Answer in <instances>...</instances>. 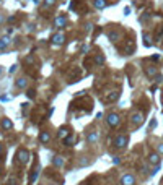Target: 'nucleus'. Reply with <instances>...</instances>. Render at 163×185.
Masks as SVG:
<instances>
[{
	"label": "nucleus",
	"mask_w": 163,
	"mask_h": 185,
	"mask_svg": "<svg viewBox=\"0 0 163 185\" xmlns=\"http://www.w3.org/2000/svg\"><path fill=\"white\" fill-rule=\"evenodd\" d=\"M17 158L21 164H26L28 159H30V153H28L25 148H21V150H18V153H17Z\"/></svg>",
	"instance_id": "obj_1"
},
{
	"label": "nucleus",
	"mask_w": 163,
	"mask_h": 185,
	"mask_svg": "<svg viewBox=\"0 0 163 185\" xmlns=\"http://www.w3.org/2000/svg\"><path fill=\"white\" fill-rule=\"evenodd\" d=\"M127 144V136L126 135H119L116 140H114V146L118 148V150H122V148H126Z\"/></svg>",
	"instance_id": "obj_2"
},
{
	"label": "nucleus",
	"mask_w": 163,
	"mask_h": 185,
	"mask_svg": "<svg viewBox=\"0 0 163 185\" xmlns=\"http://www.w3.org/2000/svg\"><path fill=\"white\" fill-rule=\"evenodd\" d=\"M121 185H136V177L132 174H124L121 177Z\"/></svg>",
	"instance_id": "obj_3"
},
{
	"label": "nucleus",
	"mask_w": 163,
	"mask_h": 185,
	"mask_svg": "<svg viewBox=\"0 0 163 185\" xmlns=\"http://www.w3.org/2000/svg\"><path fill=\"white\" fill-rule=\"evenodd\" d=\"M106 120H108V125L116 127V125H119V122H121V117H119L118 114H114V112H113V114L108 115V119H106Z\"/></svg>",
	"instance_id": "obj_4"
},
{
	"label": "nucleus",
	"mask_w": 163,
	"mask_h": 185,
	"mask_svg": "<svg viewBox=\"0 0 163 185\" xmlns=\"http://www.w3.org/2000/svg\"><path fill=\"white\" fill-rule=\"evenodd\" d=\"M130 122L134 123V125H142V122H144V115L140 114V112H134L132 117H130Z\"/></svg>",
	"instance_id": "obj_5"
},
{
	"label": "nucleus",
	"mask_w": 163,
	"mask_h": 185,
	"mask_svg": "<svg viewBox=\"0 0 163 185\" xmlns=\"http://www.w3.org/2000/svg\"><path fill=\"white\" fill-rule=\"evenodd\" d=\"M8 46H10V38H8V36L0 38V50H5Z\"/></svg>",
	"instance_id": "obj_6"
},
{
	"label": "nucleus",
	"mask_w": 163,
	"mask_h": 185,
	"mask_svg": "<svg viewBox=\"0 0 163 185\" xmlns=\"http://www.w3.org/2000/svg\"><path fill=\"white\" fill-rule=\"evenodd\" d=\"M64 42V34L62 33H57L52 36V44H55V46H61V44Z\"/></svg>",
	"instance_id": "obj_7"
},
{
	"label": "nucleus",
	"mask_w": 163,
	"mask_h": 185,
	"mask_svg": "<svg viewBox=\"0 0 163 185\" xmlns=\"http://www.w3.org/2000/svg\"><path fill=\"white\" fill-rule=\"evenodd\" d=\"M149 161H150V164H155V166H158V164H160V156H158L157 153H152V154L149 156Z\"/></svg>",
	"instance_id": "obj_8"
},
{
	"label": "nucleus",
	"mask_w": 163,
	"mask_h": 185,
	"mask_svg": "<svg viewBox=\"0 0 163 185\" xmlns=\"http://www.w3.org/2000/svg\"><path fill=\"white\" fill-rule=\"evenodd\" d=\"M65 25H67V20H65V17H62V15H61V17H57V18H55V26H57V28H64Z\"/></svg>",
	"instance_id": "obj_9"
},
{
	"label": "nucleus",
	"mask_w": 163,
	"mask_h": 185,
	"mask_svg": "<svg viewBox=\"0 0 163 185\" xmlns=\"http://www.w3.org/2000/svg\"><path fill=\"white\" fill-rule=\"evenodd\" d=\"M70 135V132H69V128H67V127H62L61 128V130H59V138H67V136H69Z\"/></svg>",
	"instance_id": "obj_10"
},
{
	"label": "nucleus",
	"mask_w": 163,
	"mask_h": 185,
	"mask_svg": "<svg viewBox=\"0 0 163 185\" xmlns=\"http://www.w3.org/2000/svg\"><path fill=\"white\" fill-rule=\"evenodd\" d=\"M49 140H51V135L47 133V132H42V133L39 135V141H41V143H47Z\"/></svg>",
	"instance_id": "obj_11"
},
{
	"label": "nucleus",
	"mask_w": 163,
	"mask_h": 185,
	"mask_svg": "<svg viewBox=\"0 0 163 185\" xmlns=\"http://www.w3.org/2000/svg\"><path fill=\"white\" fill-rule=\"evenodd\" d=\"M11 127H13V123H11L10 119H3V120H2V128H5V130H10Z\"/></svg>",
	"instance_id": "obj_12"
},
{
	"label": "nucleus",
	"mask_w": 163,
	"mask_h": 185,
	"mask_svg": "<svg viewBox=\"0 0 163 185\" xmlns=\"http://www.w3.org/2000/svg\"><path fill=\"white\" fill-rule=\"evenodd\" d=\"M86 140H88V143H95L98 140V132H91V133L86 136Z\"/></svg>",
	"instance_id": "obj_13"
},
{
	"label": "nucleus",
	"mask_w": 163,
	"mask_h": 185,
	"mask_svg": "<svg viewBox=\"0 0 163 185\" xmlns=\"http://www.w3.org/2000/svg\"><path fill=\"white\" fill-rule=\"evenodd\" d=\"M52 162H54V166H57V167H62V166H64V159L59 158V156H54V158H52Z\"/></svg>",
	"instance_id": "obj_14"
},
{
	"label": "nucleus",
	"mask_w": 163,
	"mask_h": 185,
	"mask_svg": "<svg viewBox=\"0 0 163 185\" xmlns=\"http://www.w3.org/2000/svg\"><path fill=\"white\" fill-rule=\"evenodd\" d=\"M17 86L21 88V89H23V88H26V86H28V80H26V78H20L18 81H17Z\"/></svg>",
	"instance_id": "obj_15"
},
{
	"label": "nucleus",
	"mask_w": 163,
	"mask_h": 185,
	"mask_svg": "<svg viewBox=\"0 0 163 185\" xmlns=\"http://www.w3.org/2000/svg\"><path fill=\"white\" fill-rule=\"evenodd\" d=\"M108 5V3H106V0H95V7H96V8H105V7Z\"/></svg>",
	"instance_id": "obj_16"
},
{
	"label": "nucleus",
	"mask_w": 163,
	"mask_h": 185,
	"mask_svg": "<svg viewBox=\"0 0 163 185\" xmlns=\"http://www.w3.org/2000/svg\"><path fill=\"white\" fill-rule=\"evenodd\" d=\"M126 54L127 55H129V54H132V52H134V42L132 41H129V42H127V47H126Z\"/></svg>",
	"instance_id": "obj_17"
},
{
	"label": "nucleus",
	"mask_w": 163,
	"mask_h": 185,
	"mask_svg": "<svg viewBox=\"0 0 163 185\" xmlns=\"http://www.w3.org/2000/svg\"><path fill=\"white\" fill-rule=\"evenodd\" d=\"M108 36H109L111 41H118V39H119V33H118V31H111Z\"/></svg>",
	"instance_id": "obj_18"
},
{
	"label": "nucleus",
	"mask_w": 163,
	"mask_h": 185,
	"mask_svg": "<svg viewBox=\"0 0 163 185\" xmlns=\"http://www.w3.org/2000/svg\"><path fill=\"white\" fill-rule=\"evenodd\" d=\"M72 141H74L72 135H69V136H67V138H64V143H65L67 146H70V144H72Z\"/></svg>",
	"instance_id": "obj_19"
},
{
	"label": "nucleus",
	"mask_w": 163,
	"mask_h": 185,
	"mask_svg": "<svg viewBox=\"0 0 163 185\" xmlns=\"http://www.w3.org/2000/svg\"><path fill=\"white\" fill-rule=\"evenodd\" d=\"M54 3H55V0H46L44 8H51V7H54Z\"/></svg>",
	"instance_id": "obj_20"
},
{
	"label": "nucleus",
	"mask_w": 163,
	"mask_h": 185,
	"mask_svg": "<svg viewBox=\"0 0 163 185\" xmlns=\"http://www.w3.org/2000/svg\"><path fill=\"white\" fill-rule=\"evenodd\" d=\"M95 62H96V63H103V62H105V57H103V55H98V57L95 59Z\"/></svg>",
	"instance_id": "obj_21"
},
{
	"label": "nucleus",
	"mask_w": 163,
	"mask_h": 185,
	"mask_svg": "<svg viewBox=\"0 0 163 185\" xmlns=\"http://www.w3.org/2000/svg\"><path fill=\"white\" fill-rule=\"evenodd\" d=\"M147 73H149V75H155L157 71H155V68H147Z\"/></svg>",
	"instance_id": "obj_22"
},
{
	"label": "nucleus",
	"mask_w": 163,
	"mask_h": 185,
	"mask_svg": "<svg viewBox=\"0 0 163 185\" xmlns=\"http://www.w3.org/2000/svg\"><path fill=\"white\" fill-rule=\"evenodd\" d=\"M158 153H160V154H163V144H158Z\"/></svg>",
	"instance_id": "obj_23"
},
{
	"label": "nucleus",
	"mask_w": 163,
	"mask_h": 185,
	"mask_svg": "<svg viewBox=\"0 0 163 185\" xmlns=\"http://www.w3.org/2000/svg\"><path fill=\"white\" fill-rule=\"evenodd\" d=\"M0 23H3V17H2V15H0Z\"/></svg>",
	"instance_id": "obj_24"
},
{
	"label": "nucleus",
	"mask_w": 163,
	"mask_h": 185,
	"mask_svg": "<svg viewBox=\"0 0 163 185\" xmlns=\"http://www.w3.org/2000/svg\"><path fill=\"white\" fill-rule=\"evenodd\" d=\"M2 73H3V68H2V67H0V75H2Z\"/></svg>",
	"instance_id": "obj_25"
},
{
	"label": "nucleus",
	"mask_w": 163,
	"mask_h": 185,
	"mask_svg": "<svg viewBox=\"0 0 163 185\" xmlns=\"http://www.w3.org/2000/svg\"><path fill=\"white\" fill-rule=\"evenodd\" d=\"M33 2H34V3H38V0H33Z\"/></svg>",
	"instance_id": "obj_26"
},
{
	"label": "nucleus",
	"mask_w": 163,
	"mask_h": 185,
	"mask_svg": "<svg viewBox=\"0 0 163 185\" xmlns=\"http://www.w3.org/2000/svg\"><path fill=\"white\" fill-rule=\"evenodd\" d=\"M49 185H55V183H49Z\"/></svg>",
	"instance_id": "obj_27"
},
{
	"label": "nucleus",
	"mask_w": 163,
	"mask_h": 185,
	"mask_svg": "<svg viewBox=\"0 0 163 185\" xmlns=\"http://www.w3.org/2000/svg\"><path fill=\"white\" fill-rule=\"evenodd\" d=\"M0 151H2V148H0Z\"/></svg>",
	"instance_id": "obj_28"
},
{
	"label": "nucleus",
	"mask_w": 163,
	"mask_h": 185,
	"mask_svg": "<svg viewBox=\"0 0 163 185\" xmlns=\"http://www.w3.org/2000/svg\"><path fill=\"white\" fill-rule=\"evenodd\" d=\"M39 185H42V183H39Z\"/></svg>",
	"instance_id": "obj_29"
},
{
	"label": "nucleus",
	"mask_w": 163,
	"mask_h": 185,
	"mask_svg": "<svg viewBox=\"0 0 163 185\" xmlns=\"http://www.w3.org/2000/svg\"><path fill=\"white\" fill-rule=\"evenodd\" d=\"M161 183H163V180H161Z\"/></svg>",
	"instance_id": "obj_30"
}]
</instances>
